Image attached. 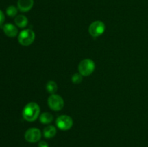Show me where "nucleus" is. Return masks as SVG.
Listing matches in <instances>:
<instances>
[{
  "instance_id": "nucleus-12",
  "label": "nucleus",
  "mask_w": 148,
  "mask_h": 147,
  "mask_svg": "<svg viewBox=\"0 0 148 147\" xmlns=\"http://www.w3.org/2000/svg\"><path fill=\"white\" fill-rule=\"evenodd\" d=\"M53 120V117L50 112H43L39 117V120L43 124H49Z\"/></svg>"
},
{
  "instance_id": "nucleus-3",
  "label": "nucleus",
  "mask_w": 148,
  "mask_h": 147,
  "mask_svg": "<svg viewBox=\"0 0 148 147\" xmlns=\"http://www.w3.org/2000/svg\"><path fill=\"white\" fill-rule=\"evenodd\" d=\"M36 35L30 29H25L20 32L18 35V41L22 46H28L34 41Z\"/></svg>"
},
{
  "instance_id": "nucleus-6",
  "label": "nucleus",
  "mask_w": 148,
  "mask_h": 147,
  "mask_svg": "<svg viewBox=\"0 0 148 147\" xmlns=\"http://www.w3.org/2000/svg\"><path fill=\"white\" fill-rule=\"evenodd\" d=\"M56 126L62 131H67L73 125V120L69 115H63L58 117L56 120Z\"/></svg>"
},
{
  "instance_id": "nucleus-15",
  "label": "nucleus",
  "mask_w": 148,
  "mask_h": 147,
  "mask_svg": "<svg viewBox=\"0 0 148 147\" xmlns=\"http://www.w3.org/2000/svg\"><path fill=\"white\" fill-rule=\"evenodd\" d=\"M82 75L79 73H75L72 76V82L74 84H79L82 81Z\"/></svg>"
},
{
  "instance_id": "nucleus-2",
  "label": "nucleus",
  "mask_w": 148,
  "mask_h": 147,
  "mask_svg": "<svg viewBox=\"0 0 148 147\" xmlns=\"http://www.w3.org/2000/svg\"><path fill=\"white\" fill-rule=\"evenodd\" d=\"M95 69V64L92 60L90 59L81 61L78 66V71L80 74L84 76H90L93 73Z\"/></svg>"
},
{
  "instance_id": "nucleus-13",
  "label": "nucleus",
  "mask_w": 148,
  "mask_h": 147,
  "mask_svg": "<svg viewBox=\"0 0 148 147\" xmlns=\"http://www.w3.org/2000/svg\"><path fill=\"white\" fill-rule=\"evenodd\" d=\"M46 89L48 91V92H49L50 94L53 95L55 94V92L57 91L58 86L57 84L54 82V81H49L47 82L46 85Z\"/></svg>"
},
{
  "instance_id": "nucleus-9",
  "label": "nucleus",
  "mask_w": 148,
  "mask_h": 147,
  "mask_svg": "<svg viewBox=\"0 0 148 147\" xmlns=\"http://www.w3.org/2000/svg\"><path fill=\"white\" fill-rule=\"evenodd\" d=\"M1 28H2L4 34L8 36V37H15L17 35V33H18V30H17V27L14 24H10V23H7V24H4L1 27Z\"/></svg>"
},
{
  "instance_id": "nucleus-16",
  "label": "nucleus",
  "mask_w": 148,
  "mask_h": 147,
  "mask_svg": "<svg viewBox=\"0 0 148 147\" xmlns=\"http://www.w3.org/2000/svg\"><path fill=\"white\" fill-rule=\"evenodd\" d=\"M5 20V17H4V14L3 13V12L1 10H0V26L3 24V22H4Z\"/></svg>"
},
{
  "instance_id": "nucleus-14",
  "label": "nucleus",
  "mask_w": 148,
  "mask_h": 147,
  "mask_svg": "<svg viewBox=\"0 0 148 147\" xmlns=\"http://www.w3.org/2000/svg\"><path fill=\"white\" fill-rule=\"evenodd\" d=\"M6 13L9 17H15L17 14V9L14 6H10L6 10Z\"/></svg>"
},
{
  "instance_id": "nucleus-5",
  "label": "nucleus",
  "mask_w": 148,
  "mask_h": 147,
  "mask_svg": "<svg viewBox=\"0 0 148 147\" xmlns=\"http://www.w3.org/2000/svg\"><path fill=\"white\" fill-rule=\"evenodd\" d=\"M106 25L102 21L97 20L91 23L89 27V33L91 36L97 37L101 36L105 32Z\"/></svg>"
},
{
  "instance_id": "nucleus-17",
  "label": "nucleus",
  "mask_w": 148,
  "mask_h": 147,
  "mask_svg": "<svg viewBox=\"0 0 148 147\" xmlns=\"http://www.w3.org/2000/svg\"><path fill=\"white\" fill-rule=\"evenodd\" d=\"M38 147H49V144L46 141H40L38 143Z\"/></svg>"
},
{
  "instance_id": "nucleus-7",
  "label": "nucleus",
  "mask_w": 148,
  "mask_h": 147,
  "mask_svg": "<svg viewBox=\"0 0 148 147\" xmlns=\"http://www.w3.org/2000/svg\"><path fill=\"white\" fill-rule=\"evenodd\" d=\"M41 138V132L38 128H30L27 130L25 133V138L27 142L36 143L40 141Z\"/></svg>"
},
{
  "instance_id": "nucleus-10",
  "label": "nucleus",
  "mask_w": 148,
  "mask_h": 147,
  "mask_svg": "<svg viewBox=\"0 0 148 147\" xmlns=\"http://www.w3.org/2000/svg\"><path fill=\"white\" fill-rule=\"evenodd\" d=\"M14 22L17 27H20V28H23V27H25L27 26L28 20L25 15L20 14V15L16 16V17L14 18Z\"/></svg>"
},
{
  "instance_id": "nucleus-1",
  "label": "nucleus",
  "mask_w": 148,
  "mask_h": 147,
  "mask_svg": "<svg viewBox=\"0 0 148 147\" xmlns=\"http://www.w3.org/2000/svg\"><path fill=\"white\" fill-rule=\"evenodd\" d=\"M40 111V107L36 102H29L23 109V117L26 121L33 122L39 117Z\"/></svg>"
},
{
  "instance_id": "nucleus-4",
  "label": "nucleus",
  "mask_w": 148,
  "mask_h": 147,
  "mask_svg": "<svg viewBox=\"0 0 148 147\" xmlns=\"http://www.w3.org/2000/svg\"><path fill=\"white\" fill-rule=\"evenodd\" d=\"M48 105L49 108L54 111H59L63 108L64 105V99L60 95L53 94L51 95L48 99Z\"/></svg>"
},
{
  "instance_id": "nucleus-11",
  "label": "nucleus",
  "mask_w": 148,
  "mask_h": 147,
  "mask_svg": "<svg viewBox=\"0 0 148 147\" xmlns=\"http://www.w3.org/2000/svg\"><path fill=\"white\" fill-rule=\"evenodd\" d=\"M56 128L53 125H48L43 129V135L46 138H51L56 135Z\"/></svg>"
},
{
  "instance_id": "nucleus-8",
  "label": "nucleus",
  "mask_w": 148,
  "mask_h": 147,
  "mask_svg": "<svg viewBox=\"0 0 148 147\" xmlns=\"http://www.w3.org/2000/svg\"><path fill=\"white\" fill-rule=\"evenodd\" d=\"M34 1L33 0H18L17 7L19 10L23 12H28L33 8Z\"/></svg>"
}]
</instances>
